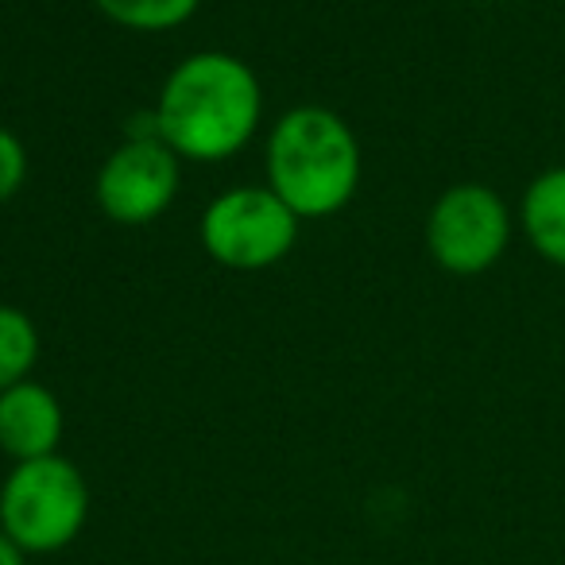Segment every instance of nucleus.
<instances>
[{"instance_id": "nucleus-6", "label": "nucleus", "mask_w": 565, "mask_h": 565, "mask_svg": "<svg viewBox=\"0 0 565 565\" xmlns=\"http://www.w3.org/2000/svg\"><path fill=\"white\" fill-rule=\"evenodd\" d=\"M182 190V159L151 128L128 136L105 156L94 179L97 210L125 228H143L174 205Z\"/></svg>"}, {"instance_id": "nucleus-1", "label": "nucleus", "mask_w": 565, "mask_h": 565, "mask_svg": "<svg viewBox=\"0 0 565 565\" xmlns=\"http://www.w3.org/2000/svg\"><path fill=\"white\" fill-rule=\"evenodd\" d=\"M156 136L182 163H228L264 125V86L244 58L194 51L159 86Z\"/></svg>"}, {"instance_id": "nucleus-2", "label": "nucleus", "mask_w": 565, "mask_h": 565, "mask_svg": "<svg viewBox=\"0 0 565 565\" xmlns=\"http://www.w3.org/2000/svg\"><path fill=\"white\" fill-rule=\"evenodd\" d=\"M364 179V151L353 125L326 105L279 113L264 140V186L291 205L299 221L338 217Z\"/></svg>"}, {"instance_id": "nucleus-8", "label": "nucleus", "mask_w": 565, "mask_h": 565, "mask_svg": "<svg viewBox=\"0 0 565 565\" xmlns=\"http://www.w3.org/2000/svg\"><path fill=\"white\" fill-rule=\"evenodd\" d=\"M515 225L542 264L565 271V163L546 167L526 182L515 205Z\"/></svg>"}, {"instance_id": "nucleus-10", "label": "nucleus", "mask_w": 565, "mask_h": 565, "mask_svg": "<svg viewBox=\"0 0 565 565\" xmlns=\"http://www.w3.org/2000/svg\"><path fill=\"white\" fill-rule=\"evenodd\" d=\"M40 349V326L28 318V310L0 302V392H9L20 380H32Z\"/></svg>"}, {"instance_id": "nucleus-7", "label": "nucleus", "mask_w": 565, "mask_h": 565, "mask_svg": "<svg viewBox=\"0 0 565 565\" xmlns=\"http://www.w3.org/2000/svg\"><path fill=\"white\" fill-rule=\"evenodd\" d=\"M63 430V403L35 376L0 392V454L12 457V465L58 454Z\"/></svg>"}, {"instance_id": "nucleus-3", "label": "nucleus", "mask_w": 565, "mask_h": 565, "mask_svg": "<svg viewBox=\"0 0 565 565\" xmlns=\"http://www.w3.org/2000/svg\"><path fill=\"white\" fill-rule=\"evenodd\" d=\"M89 523V480L71 457L17 461L0 484V531L28 557L58 554Z\"/></svg>"}, {"instance_id": "nucleus-4", "label": "nucleus", "mask_w": 565, "mask_h": 565, "mask_svg": "<svg viewBox=\"0 0 565 565\" xmlns=\"http://www.w3.org/2000/svg\"><path fill=\"white\" fill-rule=\"evenodd\" d=\"M302 221L271 186L221 190L198 217V244L228 271H267L299 244Z\"/></svg>"}, {"instance_id": "nucleus-12", "label": "nucleus", "mask_w": 565, "mask_h": 565, "mask_svg": "<svg viewBox=\"0 0 565 565\" xmlns=\"http://www.w3.org/2000/svg\"><path fill=\"white\" fill-rule=\"evenodd\" d=\"M0 565H28V554L4 531H0Z\"/></svg>"}, {"instance_id": "nucleus-9", "label": "nucleus", "mask_w": 565, "mask_h": 565, "mask_svg": "<svg viewBox=\"0 0 565 565\" xmlns=\"http://www.w3.org/2000/svg\"><path fill=\"white\" fill-rule=\"evenodd\" d=\"M94 9L125 32L163 35L190 24L202 9V0H94Z\"/></svg>"}, {"instance_id": "nucleus-5", "label": "nucleus", "mask_w": 565, "mask_h": 565, "mask_svg": "<svg viewBox=\"0 0 565 565\" xmlns=\"http://www.w3.org/2000/svg\"><path fill=\"white\" fill-rule=\"evenodd\" d=\"M515 210L488 182H454L426 213V252L446 275L477 279L508 256L515 241Z\"/></svg>"}, {"instance_id": "nucleus-11", "label": "nucleus", "mask_w": 565, "mask_h": 565, "mask_svg": "<svg viewBox=\"0 0 565 565\" xmlns=\"http://www.w3.org/2000/svg\"><path fill=\"white\" fill-rule=\"evenodd\" d=\"M28 171H32V163H28L24 140L12 128L0 125V205H9L24 190Z\"/></svg>"}]
</instances>
